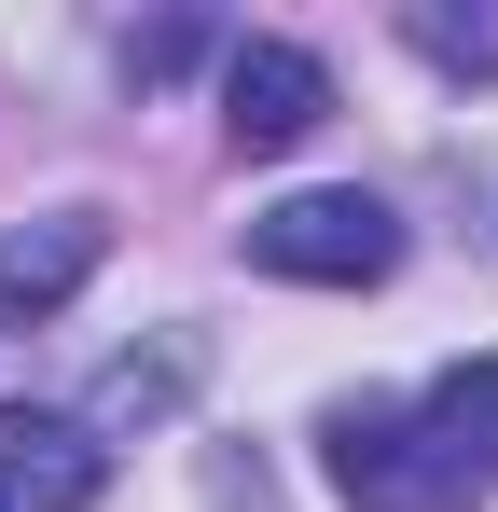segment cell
I'll return each mask as SVG.
<instances>
[{"label": "cell", "mask_w": 498, "mask_h": 512, "mask_svg": "<svg viewBox=\"0 0 498 512\" xmlns=\"http://www.w3.org/2000/svg\"><path fill=\"white\" fill-rule=\"evenodd\" d=\"M249 263L305 277V291H374L402 263V222H388V194H277V208H249Z\"/></svg>", "instance_id": "7a4b0ae2"}, {"label": "cell", "mask_w": 498, "mask_h": 512, "mask_svg": "<svg viewBox=\"0 0 498 512\" xmlns=\"http://www.w3.org/2000/svg\"><path fill=\"white\" fill-rule=\"evenodd\" d=\"M319 111H332V70L305 42H236V56H222V139H236V153L319 139Z\"/></svg>", "instance_id": "3957f363"}, {"label": "cell", "mask_w": 498, "mask_h": 512, "mask_svg": "<svg viewBox=\"0 0 498 512\" xmlns=\"http://www.w3.org/2000/svg\"><path fill=\"white\" fill-rule=\"evenodd\" d=\"M346 512H471L498 485V360L429 374L415 402H332Z\"/></svg>", "instance_id": "6da1fadb"}, {"label": "cell", "mask_w": 498, "mask_h": 512, "mask_svg": "<svg viewBox=\"0 0 498 512\" xmlns=\"http://www.w3.org/2000/svg\"><path fill=\"white\" fill-rule=\"evenodd\" d=\"M402 42H415V56H443V70H485V84H498V14H429V0H415Z\"/></svg>", "instance_id": "8992f818"}, {"label": "cell", "mask_w": 498, "mask_h": 512, "mask_svg": "<svg viewBox=\"0 0 498 512\" xmlns=\"http://www.w3.org/2000/svg\"><path fill=\"white\" fill-rule=\"evenodd\" d=\"M0 499L14 512H97L111 457L83 443V416H0Z\"/></svg>", "instance_id": "5b68a950"}, {"label": "cell", "mask_w": 498, "mask_h": 512, "mask_svg": "<svg viewBox=\"0 0 498 512\" xmlns=\"http://www.w3.org/2000/svg\"><path fill=\"white\" fill-rule=\"evenodd\" d=\"M97 250H111L97 208H42V222H14V236H0V333H42L83 277H97Z\"/></svg>", "instance_id": "277c9868"}, {"label": "cell", "mask_w": 498, "mask_h": 512, "mask_svg": "<svg viewBox=\"0 0 498 512\" xmlns=\"http://www.w3.org/2000/svg\"><path fill=\"white\" fill-rule=\"evenodd\" d=\"M0 512H14V499H0Z\"/></svg>", "instance_id": "ba28073f"}, {"label": "cell", "mask_w": 498, "mask_h": 512, "mask_svg": "<svg viewBox=\"0 0 498 512\" xmlns=\"http://www.w3.org/2000/svg\"><path fill=\"white\" fill-rule=\"evenodd\" d=\"M97 402H111V416H166V402H180V360H111Z\"/></svg>", "instance_id": "52a82bcc"}]
</instances>
